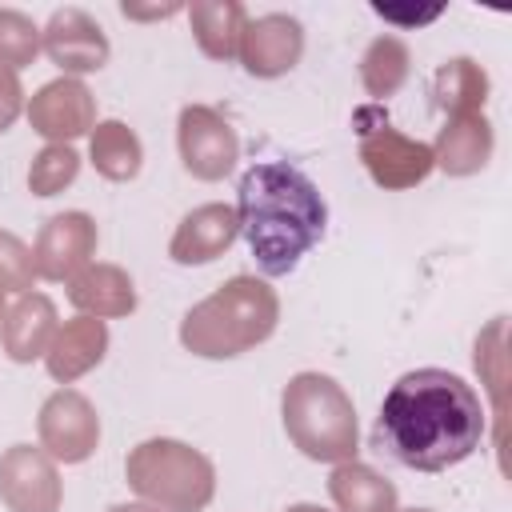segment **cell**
<instances>
[{"label": "cell", "instance_id": "5b68a950", "mask_svg": "<svg viewBox=\"0 0 512 512\" xmlns=\"http://www.w3.org/2000/svg\"><path fill=\"white\" fill-rule=\"evenodd\" d=\"M124 480L160 512H200L216 496L212 460L172 436L140 440L124 460Z\"/></svg>", "mask_w": 512, "mask_h": 512}, {"label": "cell", "instance_id": "cb8c5ba5", "mask_svg": "<svg viewBox=\"0 0 512 512\" xmlns=\"http://www.w3.org/2000/svg\"><path fill=\"white\" fill-rule=\"evenodd\" d=\"M80 172V156L72 144H44L36 156H32V168H28V188L36 196H56L64 192Z\"/></svg>", "mask_w": 512, "mask_h": 512}, {"label": "cell", "instance_id": "2e32d148", "mask_svg": "<svg viewBox=\"0 0 512 512\" xmlns=\"http://www.w3.org/2000/svg\"><path fill=\"white\" fill-rule=\"evenodd\" d=\"M492 144H496V136H492V124L484 112L448 116V124L440 128V136L432 144V160L448 176H472L492 160Z\"/></svg>", "mask_w": 512, "mask_h": 512}, {"label": "cell", "instance_id": "4fadbf2b", "mask_svg": "<svg viewBox=\"0 0 512 512\" xmlns=\"http://www.w3.org/2000/svg\"><path fill=\"white\" fill-rule=\"evenodd\" d=\"M304 52V28L296 16H284V12H268V16H256L244 24V36H240V60L252 76L260 80H272V76H284L296 68Z\"/></svg>", "mask_w": 512, "mask_h": 512}, {"label": "cell", "instance_id": "f546056e", "mask_svg": "<svg viewBox=\"0 0 512 512\" xmlns=\"http://www.w3.org/2000/svg\"><path fill=\"white\" fill-rule=\"evenodd\" d=\"M128 20H164V16H176L180 4H164V8H136V4H124L120 8Z\"/></svg>", "mask_w": 512, "mask_h": 512}, {"label": "cell", "instance_id": "44dd1931", "mask_svg": "<svg viewBox=\"0 0 512 512\" xmlns=\"http://www.w3.org/2000/svg\"><path fill=\"white\" fill-rule=\"evenodd\" d=\"M432 92H436V104L448 116H472L488 100V72L468 56H452L436 68Z\"/></svg>", "mask_w": 512, "mask_h": 512}, {"label": "cell", "instance_id": "1f68e13d", "mask_svg": "<svg viewBox=\"0 0 512 512\" xmlns=\"http://www.w3.org/2000/svg\"><path fill=\"white\" fill-rule=\"evenodd\" d=\"M284 512H324V508L320 504H288Z\"/></svg>", "mask_w": 512, "mask_h": 512}, {"label": "cell", "instance_id": "52a82bcc", "mask_svg": "<svg viewBox=\"0 0 512 512\" xmlns=\"http://www.w3.org/2000/svg\"><path fill=\"white\" fill-rule=\"evenodd\" d=\"M176 144H180L184 168L196 180H224L236 168V156H240V140H236L232 124L208 104L180 108Z\"/></svg>", "mask_w": 512, "mask_h": 512}, {"label": "cell", "instance_id": "f1b7e54d", "mask_svg": "<svg viewBox=\"0 0 512 512\" xmlns=\"http://www.w3.org/2000/svg\"><path fill=\"white\" fill-rule=\"evenodd\" d=\"M372 8H376L384 20H404V24H428V20H436V16L444 12L440 4H432V8H424V12H420V8H392V4H372Z\"/></svg>", "mask_w": 512, "mask_h": 512}, {"label": "cell", "instance_id": "6da1fadb", "mask_svg": "<svg viewBox=\"0 0 512 512\" xmlns=\"http://www.w3.org/2000/svg\"><path fill=\"white\" fill-rule=\"evenodd\" d=\"M488 416L468 380L444 368L404 372L376 416V444L404 468L444 472L468 460L484 440Z\"/></svg>", "mask_w": 512, "mask_h": 512}, {"label": "cell", "instance_id": "d4e9b609", "mask_svg": "<svg viewBox=\"0 0 512 512\" xmlns=\"http://www.w3.org/2000/svg\"><path fill=\"white\" fill-rule=\"evenodd\" d=\"M40 52V28L28 12L20 8H0V64L4 68H24Z\"/></svg>", "mask_w": 512, "mask_h": 512}, {"label": "cell", "instance_id": "ffe728a7", "mask_svg": "<svg viewBox=\"0 0 512 512\" xmlns=\"http://www.w3.org/2000/svg\"><path fill=\"white\" fill-rule=\"evenodd\" d=\"M328 496L336 512H396V484L356 460H344L332 468Z\"/></svg>", "mask_w": 512, "mask_h": 512}, {"label": "cell", "instance_id": "603a6c76", "mask_svg": "<svg viewBox=\"0 0 512 512\" xmlns=\"http://www.w3.org/2000/svg\"><path fill=\"white\" fill-rule=\"evenodd\" d=\"M408 64H412V56H408V44H404L400 36H376V40L368 44L364 60H360L364 92H368L372 100L392 96V92L408 80Z\"/></svg>", "mask_w": 512, "mask_h": 512}, {"label": "cell", "instance_id": "7402d4cb", "mask_svg": "<svg viewBox=\"0 0 512 512\" xmlns=\"http://www.w3.org/2000/svg\"><path fill=\"white\" fill-rule=\"evenodd\" d=\"M88 156H92V168L104 176V180H132L140 172V160H144V148H140V136L124 124V120H100L92 128V144H88Z\"/></svg>", "mask_w": 512, "mask_h": 512}, {"label": "cell", "instance_id": "4dcf8cb0", "mask_svg": "<svg viewBox=\"0 0 512 512\" xmlns=\"http://www.w3.org/2000/svg\"><path fill=\"white\" fill-rule=\"evenodd\" d=\"M108 512H160V508H152V504H112Z\"/></svg>", "mask_w": 512, "mask_h": 512}, {"label": "cell", "instance_id": "9c48e42d", "mask_svg": "<svg viewBox=\"0 0 512 512\" xmlns=\"http://www.w3.org/2000/svg\"><path fill=\"white\" fill-rule=\"evenodd\" d=\"M60 496V472L44 448L12 444L0 456V500L8 512H56Z\"/></svg>", "mask_w": 512, "mask_h": 512}, {"label": "cell", "instance_id": "5bb4252c", "mask_svg": "<svg viewBox=\"0 0 512 512\" xmlns=\"http://www.w3.org/2000/svg\"><path fill=\"white\" fill-rule=\"evenodd\" d=\"M236 236H240V216L232 204H200L176 224L168 240V256L176 264H208L224 256Z\"/></svg>", "mask_w": 512, "mask_h": 512}, {"label": "cell", "instance_id": "277c9868", "mask_svg": "<svg viewBox=\"0 0 512 512\" xmlns=\"http://www.w3.org/2000/svg\"><path fill=\"white\" fill-rule=\"evenodd\" d=\"M280 416L288 440L308 456L324 464H344L356 456V408L352 396L324 372H296L284 384Z\"/></svg>", "mask_w": 512, "mask_h": 512}, {"label": "cell", "instance_id": "4316f807", "mask_svg": "<svg viewBox=\"0 0 512 512\" xmlns=\"http://www.w3.org/2000/svg\"><path fill=\"white\" fill-rule=\"evenodd\" d=\"M32 248L20 240V236H12V232H4L0 228V288L4 292H32Z\"/></svg>", "mask_w": 512, "mask_h": 512}, {"label": "cell", "instance_id": "ba28073f", "mask_svg": "<svg viewBox=\"0 0 512 512\" xmlns=\"http://www.w3.org/2000/svg\"><path fill=\"white\" fill-rule=\"evenodd\" d=\"M360 160H364L368 176L380 188H388V192L416 188L436 168L432 148L424 140H412V136H404L400 128H388V124L364 128V136H360Z\"/></svg>", "mask_w": 512, "mask_h": 512}, {"label": "cell", "instance_id": "8fae6325", "mask_svg": "<svg viewBox=\"0 0 512 512\" xmlns=\"http://www.w3.org/2000/svg\"><path fill=\"white\" fill-rule=\"evenodd\" d=\"M28 120H32V132L48 136L52 144H68L96 128V100L76 76H60L32 92Z\"/></svg>", "mask_w": 512, "mask_h": 512}, {"label": "cell", "instance_id": "7a4b0ae2", "mask_svg": "<svg viewBox=\"0 0 512 512\" xmlns=\"http://www.w3.org/2000/svg\"><path fill=\"white\" fill-rule=\"evenodd\" d=\"M236 216L248 252L268 276L292 272L300 256H308L320 244L328 228V204L320 188L284 160L252 164L240 176Z\"/></svg>", "mask_w": 512, "mask_h": 512}, {"label": "cell", "instance_id": "30bf717a", "mask_svg": "<svg viewBox=\"0 0 512 512\" xmlns=\"http://www.w3.org/2000/svg\"><path fill=\"white\" fill-rule=\"evenodd\" d=\"M40 48L52 64H60L72 76L100 72L108 64V36L84 8H56L48 24L40 28Z\"/></svg>", "mask_w": 512, "mask_h": 512}, {"label": "cell", "instance_id": "7c38bea8", "mask_svg": "<svg viewBox=\"0 0 512 512\" xmlns=\"http://www.w3.org/2000/svg\"><path fill=\"white\" fill-rule=\"evenodd\" d=\"M96 252V224L88 212H56L32 248V272L40 280H72Z\"/></svg>", "mask_w": 512, "mask_h": 512}, {"label": "cell", "instance_id": "8992f818", "mask_svg": "<svg viewBox=\"0 0 512 512\" xmlns=\"http://www.w3.org/2000/svg\"><path fill=\"white\" fill-rule=\"evenodd\" d=\"M36 428H40V448L60 464H80L100 444V416H96L92 400L76 388L52 392L40 404Z\"/></svg>", "mask_w": 512, "mask_h": 512}, {"label": "cell", "instance_id": "484cf974", "mask_svg": "<svg viewBox=\"0 0 512 512\" xmlns=\"http://www.w3.org/2000/svg\"><path fill=\"white\" fill-rule=\"evenodd\" d=\"M476 368L484 372L496 400V416L504 420V316H496L488 332L476 336Z\"/></svg>", "mask_w": 512, "mask_h": 512}, {"label": "cell", "instance_id": "d6a6232c", "mask_svg": "<svg viewBox=\"0 0 512 512\" xmlns=\"http://www.w3.org/2000/svg\"><path fill=\"white\" fill-rule=\"evenodd\" d=\"M4 296H8V292L0 288V324H4V312H8V308H4Z\"/></svg>", "mask_w": 512, "mask_h": 512}, {"label": "cell", "instance_id": "836d02e7", "mask_svg": "<svg viewBox=\"0 0 512 512\" xmlns=\"http://www.w3.org/2000/svg\"><path fill=\"white\" fill-rule=\"evenodd\" d=\"M404 512H432V508H404Z\"/></svg>", "mask_w": 512, "mask_h": 512}, {"label": "cell", "instance_id": "d6986e66", "mask_svg": "<svg viewBox=\"0 0 512 512\" xmlns=\"http://www.w3.org/2000/svg\"><path fill=\"white\" fill-rule=\"evenodd\" d=\"M188 20H192V36L204 56L212 60L240 56V36L248 24V12L240 0H196L188 8Z\"/></svg>", "mask_w": 512, "mask_h": 512}, {"label": "cell", "instance_id": "e0dca14e", "mask_svg": "<svg viewBox=\"0 0 512 512\" xmlns=\"http://www.w3.org/2000/svg\"><path fill=\"white\" fill-rule=\"evenodd\" d=\"M68 300L80 316H128L136 308V284L120 264H84L68 280Z\"/></svg>", "mask_w": 512, "mask_h": 512}, {"label": "cell", "instance_id": "3957f363", "mask_svg": "<svg viewBox=\"0 0 512 512\" xmlns=\"http://www.w3.org/2000/svg\"><path fill=\"white\" fill-rule=\"evenodd\" d=\"M280 296L256 276H232L180 320V344L204 360H232L276 332Z\"/></svg>", "mask_w": 512, "mask_h": 512}, {"label": "cell", "instance_id": "83f0119b", "mask_svg": "<svg viewBox=\"0 0 512 512\" xmlns=\"http://www.w3.org/2000/svg\"><path fill=\"white\" fill-rule=\"evenodd\" d=\"M24 108V88H20V76L12 68L0 64V132L12 128V120L20 116Z\"/></svg>", "mask_w": 512, "mask_h": 512}, {"label": "cell", "instance_id": "ac0fdd59", "mask_svg": "<svg viewBox=\"0 0 512 512\" xmlns=\"http://www.w3.org/2000/svg\"><path fill=\"white\" fill-rule=\"evenodd\" d=\"M0 336H4L8 360H16V364H28V360L44 356L48 344H52V336H56V304L44 292H24L4 312Z\"/></svg>", "mask_w": 512, "mask_h": 512}, {"label": "cell", "instance_id": "9a60e30c", "mask_svg": "<svg viewBox=\"0 0 512 512\" xmlns=\"http://www.w3.org/2000/svg\"><path fill=\"white\" fill-rule=\"evenodd\" d=\"M108 352V328L104 320L96 316H72L56 328L48 352H44V364H48V376L60 380V384H72L80 380L84 372H92Z\"/></svg>", "mask_w": 512, "mask_h": 512}]
</instances>
